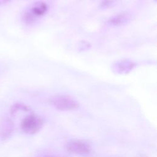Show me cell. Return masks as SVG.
I'll return each mask as SVG.
<instances>
[{
	"instance_id": "6da1fadb",
	"label": "cell",
	"mask_w": 157,
	"mask_h": 157,
	"mask_svg": "<svg viewBox=\"0 0 157 157\" xmlns=\"http://www.w3.org/2000/svg\"><path fill=\"white\" fill-rule=\"evenodd\" d=\"M44 126V120L39 115L29 113L25 116L21 121V131L28 135H34L37 133Z\"/></svg>"
},
{
	"instance_id": "7a4b0ae2",
	"label": "cell",
	"mask_w": 157,
	"mask_h": 157,
	"mask_svg": "<svg viewBox=\"0 0 157 157\" xmlns=\"http://www.w3.org/2000/svg\"><path fill=\"white\" fill-rule=\"evenodd\" d=\"M50 103L56 109L60 111L73 110L79 107V103L75 98L64 94L52 96L50 99Z\"/></svg>"
},
{
	"instance_id": "3957f363",
	"label": "cell",
	"mask_w": 157,
	"mask_h": 157,
	"mask_svg": "<svg viewBox=\"0 0 157 157\" xmlns=\"http://www.w3.org/2000/svg\"><path fill=\"white\" fill-rule=\"evenodd\" d=\"M66 148L69 152L81 156L88 155L91 150L90 144L87 141L80 139H73L69 140Z\"/></svg>"
},
{
	"instance_id": "277c9868",
	"label": "cell",
	"mask_w": 157,
	"mask_h": 157,
	"mask_svg": "<svg viewBox=\"0 0 157 157\" xmlns=\"http://www.w3.org/2000/svg\"><path fill=\"white\" fill-rule=\"evenodd\" d=\"M132 13L129 12H122L110 18L107 21V23L112 26H121L130 22L132 20Z\"/></svg>"
},
{
	"instance_id": "5b68a950",
	"label": "cell",
	"mask_w": 157,
	"mask_h": 157,
	"mask_svg": "<svg viewBox=\"0 0 157 157\" xmlns=\"http://www.w3.org/2000/svg\"><path fill=\"white\" fill-rule=\"evenodd\" d=\"M13 129V121L9 118H4L0 125V139L2 141L8 140L12 136Z\"/></svg>"
},
{
	"instance_id": "8992f818",
	"label": "cell",
	"mask_w": 157,
	"mask_h": 157,
	"mask_svg": "<svg viewBox=\"0 0 157 157\" xmlns=\"http://www.w3.org/2000/svg\"><path fill=\"white\" fill-rule=\"evenodd\" d=\"M136 67V64L129 59H121L116 62L113 65L115 71L121 74H127Z\"/></svg>"
},
{
	"instance_id": "52a82bcc",
	"label": "cell",
	"mask_w": 157,
	"mask_h": 157,
	"mask_svg": "<svg viewBox=\"0 0 157 157\" xmlns=\"http://www.w3.org/2000/svg\"><path fill=\"white\" fill-rule=\"evenodd\" d=\"M47 9L48 7L45 2L42 1H37L32 5L28 12L35 19L36 17H41L45 14L47 12Z\"/></svg>"
},
{
	"instance_id": "ba28073f",
	"label": "cell",
	"mask_w": 157,
	"mask_h": 157,
	"mask_svg": "<svg viewBox=\"0 0 157 157\" xmlns=\"http://www.w3.org/2000/svg\"><path fill=\"white\" fill-rule=\"evenodd\" d=\"M30 111L31 109L25 104L22 103H16L11 107L10 113L12 117H16L21 112H29Z\"/></svg>"
},
{
	"instance_id": "9c48e42d",
	"label": "cell",
	"mask_w": 157,
	"mask_h": 157,
	"mask_svg": "<svg viewBox=\"0 0 157 157\" xmlns=\"http://www.w3.org/2000/svg\"><path fill=\"white\" fill-rule=\"evenodd\" d=\"M113 0H104V1L102 2V6L109 7L113 4Z\"/></svg>"
},
{
	"instance_id": "30bf717a",
	"label": "cell",
	"mask_w": 157,
	"mask_h": 157,
	"mask_svg": "<svg viewBox=\"0 0 157 157\" xmlns=\"http://www.w3.org/2000/svg\"><path fill=\"white\" fill-rule=\"evenodd\" d=\"M10 0H0V5H2V4H5L7 2H9Z\"/></svg>"
},
{
	"instance_id": "8fae6325",
	"label": "cell",
	"mask_w": 157,
	"mask_h": 157,
	"mask_svg": "<svg viewBox=\"0 0 157 157\" xmlns=\"http://www.w3.org/2000/svg\"><path fill=\"white\" fill-rule=\"evenodd\" d=\"M139 157H146V156H139Z\"/></svg>"
}]
</instances>
